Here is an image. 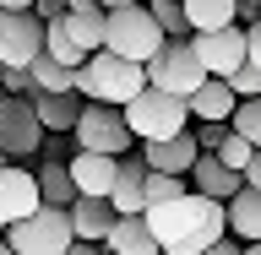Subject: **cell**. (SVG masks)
I'll list each match as a JSON object with an SVG mask.
<instances>
[{"label":"cell","mask_w":261,"mask_h":255,"mask_svg":"<svg viewBox=\"0 0 261 255\" xmlns=\"http://www.w3.org/2000/svg\"><path fill=\"white\" fill-rule=\"evenodd\" d=\"M142 217L163 255H207L212 244L228 239V207L212 201V195H196V190H185L169 207H147Z\"/></svg>","instance_id":"obj_1"},{"label":"cell","mask_w":261,"mask_h":255,"mask_svg":"<svg viewBox=\"0 0 261 255\" xmlns=\"http://www.w3.org/2000/svg\"><path fill=\"white\" fill-rule=\"evenodd\" d=\"M147 87H152V81H147V65L120 60L109 49H98L93 60L82 65V76H76V98H87V103H114V109L136 103Z\"/></svg>","instance_id":"obj_2"},{"label":"cell","mask_w":261,"mask_h":255,"mask_svg":"<svg viewBox=\"0 0 261 255\" xmlns=\"http://www.w3.org/2000/svg\"><path fill=\"white\" fill-rule=\"evenodd\" d=\"M163 44H169V33L152 22V11H147V6H120V11H109V22H103V49H109V54H120V60L147 65Z\"/></svg>","instance_id":"obj_3"},{"label":"cell","mask_w":261,"mask_h":255,"mask_svg":"<svg viewBox=\"0 0 261 255\" xmlns=\"http://www.w3.org/2000/svg\"><path fill=\"white\" fill-rule=\"evenodd\" d=\"M125 125L136 141H169V136H185L191 130V103L163 87H147L136 103H125Z\"/></svg>","instance_id":"obj_4"},{"label":"cell","mask_w":261,"mask_h":255,"mask_svg":"<svg viewBox=\"0 0 261 255\" xmlns=\"http://www.w3.org/2000/svg\"><path fill=\"white\" fill-rule=\"evenodd\" d=\"M6 239H11L16 255H65L71 244H76V228H71V212L65 207H38L33 217H22V223L6 228Z\"/></svg>","instance_id":"obj_5"},{"label":"cell","mask_w":261,"mask_h":255,"mask_svg":"<svg viewBox=\"0 0 261 255\" xmlns=\"http://www.w3.org/2000/svg\"><path fill=\"white\" fill-rule=\"evenodd\" d=\"M147 81L191 103V93L207 81V65H201V54H196V44H191V38H169V44H163L158 54L147 60Z\"/></svg>","instance_id":"obj_6"},{"label":"cell","mask_w":261,"mask_h":255,"mask_svg":"<svg viewBox=\"0 0 261 255\" xmlns=\"http://www.w3.org/2000/svg\"><path fill=\"white\" fill-rule=\"evenodd\" d=\"M71 136H76V152H103V158H125V147L136 141L125 125V109L114 103H87Z\"/></svg>","instance_id":"obj_7"},{"label":"cell","mask_w":261,"mask_h":255,"mask_svg":"<svg viewBox=\"0 0 261 255\" xmlns=\"http://www.w3.org/2000/svg\"><path fill=\"white\" fill-rule=\"evenodd\" d=\"M49 22L38 11H0V71H33Z\"/></svg>","instance_id":"obj_8"},{"label":"cell","mask_w":261,"mask_h":255,"mask_svg":"<svg viewBox=\"0 0 261 255\" xmlns=\"http://www.w3.org/2000/svg\"><path fill=\"white\" fill-rule=\"evenodd\" d=\"M44 120L28 98H0V152L6 158H33L44 147Z\"/></svg>","instance_id":"obj_9"},{"label":"cell","mask_w":261,"mask_h":255,"mask_svg":"<svg viewBox=\"0 0 261 255\" xmlns=\"http://www.w3.org/2000/svg\"><path fill=\"white\" fill-rule=\"evenodd\" d=\"M196 54L207 65V76H234L240 65H250V33L234 22V27H218V33H191Z\"/></svg>","instance_id":"obj_10"},{"label":"cell","mask_w":261,"mask_h":255,"mask_svg":"<svg viewBox=\"0 0 261 255\" xmlns=\"http://www.w3.org/2000/svg\"><path fill=\"white\" fill-rule=\"evenodd\" d=\"M38 207H44V195H38V174H33V168L6 163V168H0V228H11V223H22V217H33Z\"/></svg>","instance_id":"obj_11"},{"label":"cell","mask_w":261,"mask_h":255,"mask_svg":"<svg viewBox=\"0 0 261 255\" xmlns=\"http://www.w3.org/2000/svg\"><path fill=\"white\" fill-rule=\"evenodd\" d=\"M234 109H240V93H234L223 76H207L191 93V125H228Z\"/></svg>","instance_id":"obj_12"},{"label":"cell","mask_w":261,"mask_h":255,"mask_svg":"<svg viewBox=\"0 0 261 255\" xmlns=\"http://www.w3.org/2000/svg\"><path fill=\"white\" fill-rule=\"evenodd\" d=\"M196 158H201V147H196V136L185 130V136H169V141H142V163L152 168V174H191Z\"/></svg>","instance_id":"obj_13"},{"label":"cell","mask_w":261,"mask_h":255,"mask_svg":"<svg viewBox=\"0 0 261 255\" xmlns=\"http://www.w3.org/2000/svg\"><path fill=\"white\" fill-rule=\"evenodd\" d=\"M120 163L125 158H103V152H76V158L65 163L71 179H76V195H114V179H120Z\"/></svg>","instance_id":"obj_14"},{"label":"cell","mask_w":261,"mask_h":255,"mask_svg":"<svg viewBox=\"0 0 261 255\" xmlns=\"http://www.w3.org/2000/svg\"><path fill=\"white\" fill-rule=\"evenodd\" d=\"M185 179H191V190H196V195H212V201H223V207L245 190V174L223 168V163H218V152H201V158H196V168H191Z\"/></svg>","instance_id":"obj_15"},{"label":"cell","mask_w":261,"mask_h":255,"mask_svg":"<svg viewBox=\"0 0 261 255\" xmlns=\"http://www.w3.org/2000/svg\"><path fill=\"white\" fill-rule=\"evenodd\" d=\"M71 228H76V239H93V244H103L114 234V223H120V212L103 201V195H76L71 201Z\"/></svg>","instance_id":"obj_16"},{"label":"cell","mask_w":261,"mask_h":255,"mask_svg":"<svg viewBox=\"0 0 261 255\" xmlns=\"http://www.w3.org/2000/svg\"><path fill=\"white\" fill-rule=\"evenodd\" d=\"M147 168L142 158H125L120 163V179H114V195H109V207L120 212V217H142L147 212Z\"/></svg>","instance_id":"obj_17"},{"label":"cell","mask_w":261,"mask_h":255,"mask_svg":"<svg viewBox=\"0 0 261 255\" xmlns=\"http://www.w3.org/2000/svg\"><path fill=\"white\" fill-rule=\"evenodd\" d=\"M103 22H109V11H103V6H82V11H65L55 27H60L65 38H71V44L93 60L98 49H103Z\"/></svg>","instance_id":"obj_18"},{"label":"cell","mask_w":261,"mask_h":255,"mask_svg":"<svg viewBox=\"0 0 261 255\" xmlns=\"http://www.w3.org/2000/svg\"><path fill=\"white\" fill-rule=\"evenodd\" d=\"M28 103L38 109L44 130H55V136H60V130H76L82 109H87V103H82L76 93H28Z\"/></svg>","instance_id":"obj_19"},{"label":"cell","mask_w":261,"mask_h":255,"mask_svg":"<svg viewBox=\"0 0 261 255\" xmlns=\"http://www.w3.org/2000/svg\"><path fill=\"white\" fill-rule=\"evenodd\" d=\"M103 250L109 255H163L158 239H152V228H147V217H120L114 234L103 239Z\"/></svg>","instance_id":"obj_20"},{"label":"cell","mask_w":261,"mask_h":255,"mask_svg":"<svg viewBox=\"0 0 261 255\" xmlns=\"http://www.w3.org/2000/svg\"><path fill=\"white\" fill-rule=\"evenodd\" d=\"M179 6H185L191 33H218L240 22V0H179Z\"/></svg>","instance_id":"obj_21"},{"label":"cell","mask_w":261,"mask_h":255,"mask_svg":"<svg viewBox=\"0 0 261 255\" xmlns=\"http://www.w3.org/2000/svg\"><path fill=\"white\" fill-rule=\"evenodd\" d=\"M228 234H234L240 244H256L261 239V190L245 185V190L228 201Z\"/></svg>","instance_id":"obj_22"},{"label":"cell","mask_w":261,"mask_h":255,"mask_svg":"<svg viewBox=\"0 0 261 255\" xmlns=\"http://www.w3.org/2000/svg\"><path fill=\"white\" fill-rule=\"evenodd\" d=\"M28 76H33V93H76V76H82V65L71 71V65H60L55 54H38Z\"/></svg>","instance_id":"obj_23"},{"label":"cell","mask_w":261,"mask_h":255,"mask_svg":"<svg viewBox=\"0 0 261 255\" xmlns=\"http://www.w3.org/2000/svg\"><path fill=\"white\" fill-rule=\"evenodd\" d=\"M38 195H44L49 207H71V201H76V179H71V168L49 158L44 168H38Z\"/></svg>","instance_id":"obj_24"},{"label":"cell","mask_w":261,"mask_h":255,"mask_svg":"<svg viewBox=\"0 0 261 255\" xmlns=\"http://www.w3.org/2000/svg\"><path fill=\"white\" fill-rule=\"evenodd\" d=\"M147 11H152V22H158L169 38H191V22H185V6L179 0H142Z\"/></svg>","instance_id":"obj_25"},{"label":"cell","mask_w":261,"mask_h":255,"mask_svg":"<svg viewBox=\"0 0 261 255\" xmlns=\"http://www.w3.org/2000/svg\"><path fill=\"white\" fill-rule=\"evenodd\" d=\"M228 130H240L245 141H250V147L261 152V98H240V109H234Z\"/></svg>","instance_id":"obj_26"},{"label":"cell","mask_w":261,"mask_h":255,"mask_svg":"<svg viewBox=\"0 0 261 255\" xmlns=\"http://www.w3.org/2000/svg\"><path fill=\"white\" fill-rule=\"evenodd\" d=\"M185 190H191V179H179V174H147V207H169Z\"/></svg>","instance_id":"obj_27"},{"label":"cell","mask_w":261,"mask_h":255,"mask_svg":"<svg viewBox=\"0 0 261 255\" xmlns=\"http://www.w3.org/2000/svg\"><path fill=\"white\" fill-rule=\"evenodd\" d=\"M250 158H256V147L245 141L240 130H228L223 147H218V163H223V168H234V174H245V168H250Z\"/></svg>","instance_id":"obj_28"},{"label":"cell","mask_w":261,"mask_h":255,"mask_svg":"<svg viewBox=\"0 0 261 255\" xmlns=\"http://www.w3.org/2000/svg\"><path fill=\"white\" fill-rule=\"evenodd\" d=\"M44 54H55V60H60V65H71V71H76V65H87V54H82V49L71 44V38H65L55 22H49V33H44Z\"/></svg>","instance_id":"obj_29"},{"label":"cell","mask_w":261,"mask_h":255,"mask_svg":"<svg viewBox=\"0 0 261 255\" xmlns=\"http://www.w3.org/2000/svg\"><path fill=\"white\" fill-rule=\"evenodd\" d=\"M223 81H228L240 98H261V65H240V71H234V76H223Z\"/></svg>","instance_id":"obj_30"},{"label":"cell","mask_w":261,"mask_h":255,"mask_svg":"<svg viewBox=\"0 0 261 255\" xmlns=\"http://www.w3.org/2000/svg\"><path fill=\"white\" fill-rule=\"evenodd\" d=\"M191 136H196V147H201V152H218V147H223V136H228V125H191Z\"/></svg>","instance_id":"obj_31"},{"label":"cell","mask_w":261,"mask_h":255,"mask_svg":"<svg viewBox=\"0 0 261 255\" xmlns=\"http://www.w3.org/2000/svg\"><path fill=\"white\" fill-rule=\"evenodd\" d=\"M33 11L44 16V22H60V16L71 11V6H65V0H38V6H33Z\"/></svg>","instance_id":"obj_32"},{"label":"cell","mask_w":261,"mask_h":255,"mask_svg":"<svg viewBox=\"0 0 261 255\" xmlns=\"http://www.w3.org/2000/svg\"><path fill=\"white\" fill-rule=\"evenodd\" d=\"M245 33H250V65H261V16H256Z\"/></svg>","instance_id":"obj_33"},{"label":"cell","mask_w":261,"mask_h":255,"mask_svg":"<svg viewBox=\"0 0 261 255\" xmlns=\"http://www.w3.org/2000/svg\"><path fill=\"white\" fill-rule=\"evenodd\" d=\"M65 255H109V250H103V244H93V239H76Z\"/></svg>","instance_id":"obj_34"},{"label":"cell","mask_w":261,"mask_h":255,"mask_svg":"<svg viewBox=\"0 0 261 255\" xmlns=\"http://www.w3.org/2000/svg\"><path fill=\"white\" fill-rule=\"evenodd\" d=\"M245 185H250V190H261V152L250 158V168H245Z\"/></svg>","instance_id":"obj_35"},{"label":"cell","mask_w":261,"mask_h":255,"mask_svg":"<svg viewBox=\"0 0 261 255\" xmlns=\"http://www.w3.org/2000/svg\"><path fill=\"white\" fill-rule=\"evenodd\" d=\"M207 255H245V244H234V239H223V244H212Z\"/></svg>","instance_id":"obj_36"},{"label":"cell","mask_w":261,"mask_h":255,"mask_svg":"<svg viewBox=\"0 0 261 255\" xmlns=\"http://www.w3.org/2000/svg\"><path fill=\"white\" fill-rule=\"evenodd\" d=\"M38 0H0V11H33Z\"/></svg>","instance_id":"obj_37"},{"label":"cell","mask_w":261,"mask_h":255,"mask_svg":"<svg viewBox=\"0 0 261 255\" xmlns=\"http://www.w3.org/2000/svg\"><path fill=\"white\" fill-rule=\"evenodd\" d=\"M103 11H120V6H142V0H98Z\"/></svg>","instance_id":"obj_38"},{"label":"cell","mask_w":261,"mask_h":255,"mask_svg":"<svg viewBox=\"0 0 261 255\" xmlns=\"http://www.w3.org/2000/svg\"><path fill=\"white\" fill-rule=\"evenodd\" d=\"M0 255H16V250H11V239H6V234H0Z\"/></svg>","instance_id":"obj_39"},{"label":"cell","mask_w":261,"mask_h":255,"mask_svg":"<svg viewBox=\"0 0 261 255\" xmlns=\"http://www.w3.org/2000/svg\"><path fill=\"white\" fill-rule=\"evenodd\" d=\"M245 255H261V239H256V244H245Z\"/></svg>","instance_id":"obj_40"},{"label":"cell","mask_w":261,"mask_h":255,"mask_svg":"<svg viewBox=\"0 0 261 255\" xmlns=\"http://www.w3.org/2000/svg\"><path fill=\"white\" fill-rule=\"evenodd\" d=\"M0 98H6V71H0Z\"/></svg>","instance_id":"obj_41"},{"label":"cell","mask_w":261,"mask_h":255,"mask_svg":"<svg viewBox=\"0 0 261 255\" xmlns=\"http://www.w3.org/2000/svg\"><path fill=\"white\" fill-rule=\"evenodd\" d=\"M240 6H261V0H240Z\"/></svg>","instance_id":"obj_42"},{"label":"cell","mask_w":261,"mask_h":255,"mask_svg":"<svg viewBox=\"0 0 261 255\" xmlns=\"http://www.w3.org/2000/svg\"><path fill=\"white\" fill-rule=\"evenodd\" d=\"M6 163H11V158H6V152H0V168H6Z\"/></svg>","instance_id":"obj_43"},{"label":"cell","mask_w":261,"mask_h":255,"mask_svg":"<svg viewBox=\"0 0 261 255\" xmlns=\"http://www.w3.org/2000/svg\"><path fill=\"white\" fill-rule=\"evenodd\" d=\"M0 234H6V228H0Z\"/></svg>","instance_id":"obj_44"}]
</instances>
